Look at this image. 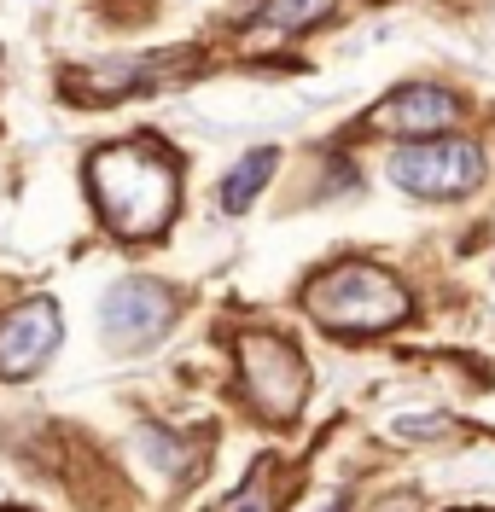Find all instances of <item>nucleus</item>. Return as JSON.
Masks as SVG:
<instances>
[{
	"mask_svg": "<svg viewBox=\"0 0 495 512\" xmlns=\"http://www.w3.org/2000/svg\"><path fill=\"white\" fill-rule=\"evenodd\" d=\"M233 361H239V390H245V402L263 419L286 425V419L303 414V402H309V361L297 355L292 338L251 326V332L233 338Z\"/></svg>",
	"mask_w": 495,
	"mask_h": 512,
	"instance_id": "nucleus-3",
	"label": "nucleus"
},
{
	"mask_svg": "<svg viewBox=\"0 0 495 512\" xmlns=\"http://www.w3.org/2000/svg\"><path fill=\"white\" fill-rule=\"evenodd\" d=\"M65 344V315H59V303L53 297H24L18 309H6L0 315V379L24 384L35 379L53 350Z\"/></svg>",
	"mask_w": 495,
	"mask_h": 512,
	"instance_id": "nucleus-6",
	"label": "nucleus"
},
{
	"mask_svg": "<svg viewBox=\"0 0 495 512\" xmlns=\"http://www.w3.org/2000/svg\"><path fill=\"white\" fill-rule=\"evenodd\" d=\"M175 309H181V297L164 286V280H117V286H105L99 297V326H105V344L123 355H140L152 350V344H164L169 326H175Z\"/></svg>",
	"mask_w": 495,
	"mask_h": 512,
	"instance_id": "nucleus-5",
	"label": "nucleus"
},
{
	"mask_svg": "<svg viewBox=\"0 0 495 512\" xmlns=\"http://www.w3.org/2000/svg\"><path fill=\"white\" fill-rule=\"evenodd\" d=\"M88 192L117 239H158L181 204V163L158 140H111L88 158Z\"/></svg>",
	"mask_w": 495,
	"mask_h": 512,
	"instance_id": "nucleus-1",
	"label": "nucleus"
},
{
	"mask_svg": "<svg viewBox=\"0 0 495 512\" xmlns=\"http://www.w3.org/2000/svg\"><path fill=\"white\" fill-rule=\"evenodd\" d=\"M280 169V152L274 146H257V152H245V158L228 169V181H222V210L228 216H245L257 198H263V187H268V175Z\"/></svg>",
	"mask_w": 495,
	"mask_h": 512,
	"instance_id": "nucleus-8",
	"label": "nucleus"
},
{
	"mask_svg": "<svg viewBox=\"0 0 495 512\" xmlns=\"http://www.w3.org/2000/svg\"><path fill=\"white\" fill-rule=\"evenodd\" d=\"M385 175L408 198H466L484 181V152L472 140H408L391 152Z\"/></svg>",
	"mask_w": 495,
	"mask_h": 512,
	"instance_id": "nucleus-4",
	"label": "nucleus"
},
{
	"mask_svg": "<svg viewBox=\"0 0 495 512\" xmlns=\"http://www.w3.org/2000/svg\"><path fill=\"white\" fill-rule=\"evenodd\" d=\"M303 309L338 338H373V332H391L414 315V297L379 262H338L303 291Z\"/></svg>",
	"mask_w": 495,
	"mask_h": 512,
	"instance_id": "nucleus-2",
	"label": "nucleus"
},
{
	"mask_svg": "<svg viewBox=\"0 0 495 512\" xmlns=\"http://www.w3.org/2000/svg\"><path fill=\"white\" fill-rule=\"evenodd\" d=\"M216 512H280V489H274V460H257L245 483L216 501Z\"/></svg>",
	"mask_w": 495,
	"mask_h": 512,
	"instance_id": "nucleus-10",
	"label": "nucleus"
},
{
	"mask_svg": "<svg viewBox=\"0 0 495 512\" xmlns=\"http://www.w3.org/2000/svg\"><path fill=\"white\" fill-rule=\"evenodd\" d=\"M332 12V0H251V24L263 35H303Z\"/></svg>",
	"mask_w": 495,
	"mask_h": 512,
	"instance_id": "nucleus-9",
	"label": "nucleus"
},
{
	"mask_svg": "<svg viewBox=\"0 0 495 512\" xmlns=\"http://www.w3.org/2000/svg\"><path fill=\"white\" fill-rule=\"evenodd\" d=\"M0 512H18V507H0Z\"/></svg>",
	"mask_w": 495,
	"mask_h": 512,
	"instance_id": "nucleus-11",
	"label": "nucleus"
},
{
	"mask_svg": "<svg viewBox=\"0 0 495 512\" xmlns=\"http://www.w3.org/2000/svg\"><path fill=\"white\" fill-rule=\"evenodd\" d=\"M466 117L461 94L449 88H431V82H414V88H396L385 105L367 111V128L373 134H396V140H431L443 128H455Z\"/></svg>",
	"mask_w": 495,
	"mask_h": 512,
	"instance_id": "nucleus-7",
	"label": "nucleus"
}]
</instances>
